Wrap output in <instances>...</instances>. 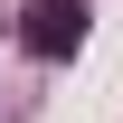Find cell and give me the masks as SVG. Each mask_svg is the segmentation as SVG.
I'll list each match as a JSON object with an SVG mask.
<instances>
[{"instance_id": "6da1fadb", "label": "cell", "mask_w": 123, "mask_h": 123, "mask_svg": "<svg viewBox=\"0 0 123 123\" xmlns=\"http://www.w3.org/2000/svg\"><path fill=\"white\" fill-rule=\"evenodd\" d=\"M19 47L29 57H76L85 47V0H29L19 10Z\"/></svg>"}]
</instances>
